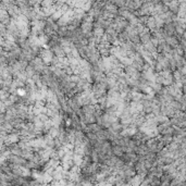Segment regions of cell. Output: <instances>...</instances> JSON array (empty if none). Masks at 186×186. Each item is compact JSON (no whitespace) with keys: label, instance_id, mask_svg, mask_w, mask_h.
I'll return each mask as SVG.
<instances>
[{"label":"cell","instance_id":"6da1fadb","mask_svg":"<svg viewBox=\"0 0 186 186\" xmlns=\"http://www.w3.org/2000/svg\"><path fill=\"white\" fill-rule=\"evenodd\" d=\"M158 125H155V124H150L148 122L145 121V123L141 127H138L139 132L143 133L145 136H147L148 138H156V137L159 135V132H158Z\"/></svg>","mask_w":186,"mask_h":186},{"label":"cell","instance_id":"7a4b0ae2","mask_svg":"<svg viewBox=\"0 0 186 186\" xmlns=\"http://www.w3.org/2000/svg\"><path fill=\"white\" fill-rule=\"evenodd\" d=\"M74 20V14H73V9H69L68 11H66L65 13H63L62 14V17L57 21V25H58L59 27H62V26H68L69 24H70L72 21Z\"/></svg>","mask_w":186,"mask_h":186},{"label":"cell","instance_id":"3957f363","mask_svg":"<svg viewBox=\"0 0 186 186\" xmlns=\"http://www.w3.org/2000/svg\"><path fill=\"white\" fill-rule=\"evenodd\" d=\"M91 91H93L96 99H98V98L102 97V96H106V94H107V91H108V87L105 82L96 83V84L91 87Z\"/></svg>","mask_w":186,"mask_h":186},{"label":"cell","instance_id":"277c9868","mask_svg":"<svg viewBox=\"0 0 186 186\" xmlns=\"http://www.w3.org/2000/svg\"><path fill=\"white\" fill-rule=\"evenodd\" d=\"M128 109L132 116H138V114H144V107L142 101H132L128 105Z\"/></svg>","mask_w":186,"mask_h":186},{"label":"cell","instance_id":"5b68a950","mask_svg":"<svg viewBox=\"0 0 186 186\" xmlns=\"http://www.w3.org/2000/svg\"><path fill=\"white\" fill-rule=\"evenodd\" d=\"M137 132H138V128L135 127L133 124H132V125L123 126L122 131H121V133H120V136H122V137H128V138H131V137L134 136V135L136 134Z\"/></svg>","mask_w":186,"mask_h":186},{"label":"cell","instance_id":"8992f818","mask_svg":"<svg viewBox=\"0 0 186 186\" xmlns=\"http://www.w3.org/2000/svg\"><path fill=\"white\" fill-rule=\"evenodd\" d=\"M29 65L33 66V69L35 70V72L39 74V73H43V71H44V69H45L46 64L44 63L43 60H41L40 58L35 57V58H34L33 60L31 61V64H29Z\"/></svg>","mask_w":186,"mask_h":186},{"label":"cell","instance_id":"52a82bcc","mask_svg":"<svg viewBox=\"0 0 186 186\" xmlns=\"http://www.w3.org/2000/svg\"><path fill=\"white\" fill-rule=\"evenodd\" d=\"M54 54L50 49H44L40 52V59L43 60V62L45 64H50L54 59Z\"/></svg>","mask_w":186,"mask_h":186},{"label":"cell","instance_id":"ba28073f","mask_svg":"<svg viewBox=\"0 0 186 186\" xmlns=\"http://www.w3.org/2000/svg\"><path fill=\"white\" fill-rule=\"evenodd\" d=\"M20 142V135L18 133H12V134L7 135L3 144L6 145H15Z\"/></svg>","mask_w":186,"mask_h":186},{"label":"cell","instance_id":"9c48e42d","mask_svg":"<svg viewBox=\"0 0 186 186\" xmlns=\"http://www.w3.org/2000/svg\"><path fill=\"white\" fill-rule=\"evenodd\" d=\"M164 43L167 44L170 48H172V49H174V48H176L178 45H180L178 37H175V36H168V37H165Z\"/></svg>","mask_w":186,"mask_h":186},{"label":"cell","instance_id":"30bf717a","mask_svg":"<svg viewBox=\"0 0 186 186\" xmlns=\"http://www.w3.org/2000/svg\"><path fill=\"white\" fill-rule=\"evenodd\" d=\"M102 10H105L106 12L110 13V14L114 15V17H116V14L118 13V8H116L112 2H106Z\"/></svg>","mask_w":186,"mask_h":186},{"label":"cell","instance_id":"8fae6325","mask_svg":"<svg viewBox=\"0 0 186 186\" xmlns=\"http://www.w3.org/2000/svg\"><path fill=\"white\" fill-rule=\"evenodd\" d=\"M162 32H163V34H164L165 37H168V36H174V34H175V28H174V25L172 24V23H169V24H164Z\"/></svg>","mask_w":186,"mask_h":186},{"label":"cell","instance_id":"7c38bea8","mask_svg":"<svg viewBox=\"0 0 186 186\" xmlns=\"http://www.w3.org/2000/svg\"><path fill=\"white\" fill-rule=\"evenodd\" d=\"M40 10H41V12L45 14V17L47 18V17H51V15L54 13V11L57 10V8H56V6H54V4H51V6L46 7V8H40Z\"/></svg>","mask_w":186,"mask_h":186},{"label":"cell","instance_id":"4fadbf2b","mask_svg":"<svg viewBox=\"0 0 186 186\" xmlns=\"http://www.w3.org/2000/svg\"><path fill=\"white\" fill-rule=\"evenodd\" d=\"M134 152L136 153L137 156H146L149 151H148V149H147V147L145 146V144H142V145H139V146L135 147Z\"/></svg>","mask_w":186,"mask_h":186},{"label":"cell","instance_id":"5bb4252c","mask_svg":"<svg viewBox=\"0 0 186 186\" xmlns=\"http://www.w3.org/2000/svg\"><path fill=\"white\" fill-rule=\"evenodd\" d=\"M73 14H74V20L82 22V20L84 19L85 15H86V12L83 11L82 9H73Z\"/></svg>","mask_w":186,"mask_h":186},{"label":"cell","instance_id":"9a60e30c","mask_svg":"<svg viewBox=\"0 0 186 186\" xmlns=\"http://www.w3.org/2000/svg\"><path fill=\"white\" fill-rule=\"evenodd\" d=\"M51 48H52V49H51L52 54H56V57H58V58H63V57H65L63 49H62V48L59 45H54V46H52Z\"/></svg>","mask_w":186,"mask_h":186},{"label":"cell","instance_id":"2e32d148","mask_svg":"<svg viewBox=\"0 0 186 186\" xmlns=\"http://www.w3.org/2000/svg\"><path fill=\"white\" fill-rule=\"evenodd\" d=\"M111 152H112V155H113V156H116V157H118V158L122 157V156L124 155L123 147L118 146V145H116V146L111 147Z\"/></svg>","mask_w":186,"mask_h":186},{"label":"cell","instance_id":"e0dca14e","mask_svg":"<svg viewBox=\"0 0 186 186\" xmlns=\"http://www.w3.org/2000/svg\"><path fill=\"white\" fill-rule=\"evenodd\" d=\"M144 95L141 91H131V100L133 101H142Z\"/></svg>","mask_w":186,"mask_h":186},{"label":"cell","instance_id":"ac0fdd59","mask_svg":"<svg viewBox=\"0 0 186 186\" xmlns=\"http://www.w3.org/2000/svg\"><path fill=\"white\" fill-rule=\"evenodd\" d=\"M33 156H34V152L32 150H22V153H21L20 157L23 158L24 160H26V161L27 160L31 161L32 158H33Z\"/></svg>","mask_w":186,"mask_h":186},{"label":"cell","instance_id":"d6986e66","mask_svg":"<svg viewBox=\"0 0 186 186\" xmlns=\"http://www.w3.org/2000/svg\"><path fill=\"white\" fill-rule=\"evenodd\" d=\"M24 73H25V75H26L27 79H32V77H33L34 75L36 74V72H35V70L33 69V66L29 65V64L26 66V69L24 70Z\"/></svg>","mask_w":186,"mask_h":186},{"label":"cell","instance_id":"ffe728a7","mask_svg":"<svg viewBox=\"0 0 186 186\" xmlns=\"http://www.w3.org/2000/svg\"><path fill=\"white\" fill-rule=\"evenodd\" d=\"M59 133H60V130H59L58 127H54V126H52V127L49 128V131H48V135H49L50 137H52L54 139L59 136Z\"/></svg>","mask_w":186,"mask_h":186},{"label":"cell","instance_id":"44dd1931","mask_svg":"<svg viewBox=\"0 0 186 186\" xmlns=\"http://www.w3.org/2000/svg\"><path fill=\"white\" fill-rule=\"evenodd\" d=\"M119 63H120L121 65L123 66V68H126V66L132 65L133 61L131 60L130 58H127V57H123V58H121L120 60H119Z\"/></svg>","mask_w":186,"mask_h":186},{"label":"cell","instance_id":"7402d4cb","mask_svg":"<svg viewBox=\"0 0 186 186\" xmlns=\"http://www.w3.org/2000/svg\"><path fill=\"white\" fill-rule=\"evenodd\" d=\"M9 150H10L11 155H13V156H18V157H20L21 153H22V149H21L17 144H15L14 146H13L11 149H9Z\"/></svg>","mask_w":186,"mask_h":186},{"label":"cell","instance_id":"603a6c76","mask_svg":"<svg viewBox=\"0 0 186 186\" xmlns=\"http://www.w3.org/2000/svg\"><path fill=\"white\" fill-rule=\"evenodd\" d=\"M38 39H39V43L41 46H45L49 43L50 38H49V36L45 35V34L43 33V34H40V35H38Z\"/></svg>","mask_w":186,"mask_h":186},{"label":"cell","instance_id":"cb8c5ba5","mask_svg":"<svg viewBox=\"0 0 186 186\" xmlns=\"http://www.w3.org/2000/svg\"><path fill=\"white\" fill-rule=\"evenodd\" d=\"M156 122H157V124L167 123V122H169V118L162 116V114H158V116H156Z\"/></svg>","mask_w":186,"mask_h":186},{"label":"cell","instance_id":"d4e9b609","mask_svg":"<svg viewBox=\"0 0 186 186\" xmlns=\"http://www.w3.org/2000/svg\"><path fill=\"white\" fill-rule=\"evenodd\" d=\"M9 96H10V93L6 89H0V100L1 101H4V100L9 99Z\"/></svg>","mask_w":186,"mask_h":186},{"label":"cell","instance_id":"484cf974","mask_svg":"<svg viewBox=\"0 0 186 186\" xmlns=\"http://www.w3.org/2000/svg\"><path fill=\"white\" fill-rule=\"evenodd\" d=\"M15 94H17L19 97L21 98H23V97H25L26 96V89H25V87H23V88H18L17 90H15Z\"/></svg>","mask_w":186,"mask_h":186},{"label":"cell","instance_id":"4316f807","mask_svg":"<svg viewBox=\"0 0 186 186\" xmlns=\"http://www.w3.org/2000/svg\"><path fill=\"white\" fill-rule=\"evenodd\" d=\"M51 4H54V1H51V0H47V1H43L40 2V8H46V7H49L51 6Z\"/></svg>","mask_w":186,"mask_h":186},{"label":"cell","instance_id":"83f0119b","mask_svg":"<svg viewBox=\"0 0 186 186\" xmlns=\"http://www.w3.org/2000/svg\"><path fill=\"white\" fill-rule=\"evenodd\" d=\"M7 33V28H6V26H4L2 23H0V36H2L3 37L4 36V34Z\"/></svg>","mask_w":186,"mask_h":186},{"label":"cell","instance_id":"f1b7e54d","mask_svg":"<svg viewBox=\"0 0 186 186\" xmlns=\"http://www.w3.org/2000/svg\"><path fill=\"white\" fill-rule=\"evenodd\" d=\"M6 111H7V108H6V106H4V102L0 100V113H4Z\"/></svg>","mask_w":186,"mask_h":186},{"label":"cell","instance_id":"f546056e","mask_svg":"<svg viewBox=\"0 0 186 186\" xmlns=\"http://www.w3.org/2000/svg\"><path fill=\"white\" fill-rule=\"evenodd\" d=\"M2 43H3V38H2V36H0V46H1Z\"/></svg>","mask_w":186,"mask_h":186},{"label":"cell","instance_id":"4dcf8cb0","mask_svg":"<svg viewBox=\"0 0 186 186\" xmlns=\"http://www.w3.org/2000/svg\"><path fill=\"white\" fill-rule=\"evenodd\" d=\"M11 186H14V185H11Z\"/></svg>","mask_w":186,"mask_h":186}]
</instances>
